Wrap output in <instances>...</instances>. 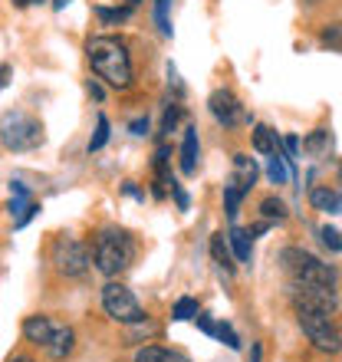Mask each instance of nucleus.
<instances>
[{
  "instance_id": "f257e3e1",
  "label": "nucleus",
  "mask_w": 342,
  "mask_h": 362,
  "mask_svg": "<svg viewBox=\"0 0 342 362\" xmlns=\"http://www.w3.org/2000/svg\"><path fill=\"white\" fill-rule=\"evenodd\" d=\"M89 66L99 79H105L109 86L115 89H129L132 86V57H129V49H125L122 40L115 37H95L89 40Z\"/></svg>"
},
{
  "instance_id": "5701e85b",
  "label": "nucleus",
  "mask_w": 342,
  "mask_h": 362,
  "mask_svg": "<svg viewBox=\"0 0 342 362\" xmlns=\"http://www.w3.org/2000/svg\"><path fill=\"white\" fill-rule=\"evenodd\" d=\"M303 148L306 152H313V155H323L326 148H329V132H326V129H316V132L303 142Z\"/></svg>"
},
{
  "instance_id": "4468645a",
  "label": "nucleus",
  "mask_w": 342,
  "mask_h": 362,
  "mask_svg": "<svg viewBox=\"0 0 342 362\" xmlns=\"http://www.w3.org/2000/svg\"><path fill=\"white\" fill-rule=\"evenodd\" d=\"M171 185H175V178H171L168 172V148H158L155 152V198H165L171 191Z\"/></svg>"
},
{
  "instance_id": "6ab92c4d",
  "label": "nucleus",
  "mask_w": 342,
  "mask_h": 362,
  "mask_svg": "<svg viewBox=\"0 0 342 362\" xmlns=\"http://www.w3.org/2000/svg\"><path fill=\"white\" fill-rule=\"evenodd\" d=\"M211 257L218 260V264L228 270V274L234 270V264H230V247L224 244V234H214V238H211Z\"/></svg>"
},
{
  "instance_id": "4c0bfd02",
  "label": "nucleus",
  "mask_w": 342,
  "mask_h": 362,
  "mask_svg": "<svg viewBox=\"0 0 342 362\" xmlns=\"http://www.w3.org/2000/svg\"><path fill=\"white\" fill-rule=\"evenodd\" d=\"M17 7H30V4H40V0H13Z\"/></svg>"
},
{
  "instance_id": "f8f14e48",
  "label": "nucleus",
  "mask_w": 342,
  "mask_h": 362,
  "mask_svg": "<svg viewBox=\"0 0 342 362\" xmlns=\"http://www.w3.org/2000/svg\"><path fill=\"white\" fill-rule=\"evenodd\" d=\"M256 175H260V168H256L254 158H247V155H234V178H230V185H237V188L247 194V191L254 188Z\"/></svg>"
},
{
  "instance_id": "cd10ccee",
  "label": "nucleus",
  "mask_w": 342,
  "mask_h": 362,
  "mask_svg": "<svg viewBox=\"0 0 342 362\" xmlns=\"http://www.w3.org/2000/svg\"><path fill=\"white\" fill-rule=\"evenodd\" d=\"M319 238H323V244H326L329 250H333V254H339V250H342L339 228H329V224H326V228H319Z\"/></svg>"
},
{
  "instance_id": "9d476101",
  "label": "nucleus",
  "mask_w": 342,
  "mask_h": 362,
  "mask_svg": "<svg viewBox=\"0 0 342 362\" xmlns=\"http://www.w3.org/2000/svg\"><path fill=\"white\" fill-rule=\"evenodd\" d=\"M20 329H23V336H27V343H33V346H47V343H49V336H53V329H57V320H49V316L37 313V316H27Z\"/></svg>"
},
{
  "instance_id": "4be33fe9",
  "label": "nucleus",
  "mask_w": 342,
  "mask_h": 362,
  "mask_svg": "<svg viewBox=\"0 0 342 362\" xmlns=\"http://www.w3.org/2000/svg\"><path fill=\"white\" fill-rule=\"evenodd\" d=\"M240 201H244V191L237 185H224V204H228V218L234 221L240 211Z\"/></svg>"
},
{
  "instance_id": "2f4dec72",
  "label": "nucleus",
  "mask_w": 342,
  "mask_h": 362,
  "mask_svg": "<svg viewBox=\"0 0 342 362\" xmlns=\"http://www.w3.org/2000/svg\"><path fill=\"white\" fill-rule=\"evenodd\" d=\"M171 194H175V201H178V208H181V211H188V194L181 191V185H178V181L171 185Z\"/></svg>"
},
{
  "instance_id": "c85d7f7f",
  "label": "nucleus",
  "mask_w": 342,
  "mask_h": 362,
  "mask_svg": "<svg viewBox=\"0 0 342 362\" xmlns=\"http://www.w3.org/2000/svg\"><path fill=\"white\" fill-rule=\"evenodd\" d=\"M178 119H181V105H168V112H165V122H162V132H175Z\"/></svg>"
},
{
  "instance_id": "c9c22d12",
  "label": "nucleus",
  "mask_w": 342,
  "mask_h": 362,
  "mask_svg": "<svg viewBox=\"0 0 342 362\" xmlns=\"http://www.w3.org/2000/svg\"><path fill=\"white\" fill-rule=\"evenodd\" d=\"M125 194H132V198H138V201H145V194L138 188H135V181H125Z\"/></svg>"
},
{
  "instance_id": "2eb2a0df",
  "label": "nucleus",
  "mask_w": 342,
  "mask_h": 362,
  "mask_svg": "<svg viewBox=\"0 0 342 362\" xmlns=\"http://www.w3.org/2000/svg\"><path fill=\"white\" fill-rule=\"evenodd\" d=\"M135 362H191L184 353L178 349H165V346H145L135 353Z\"/></svg>"
},
{
  "instance_id": "473e14b6",
  "label": "nucleus",
  "mask_w": 342,
  "mask_h": 362,
  "mask_svg": "<svg viewBox=\"0 0 342 362\" xmlns=\"http://www.w3.org/2000/svg\"><path fill=\"white\" fill-rule=\"evenodd\" d=\"M129 132L132 135H148V119H135V122L129 125Z\"/></svg>"
},
{
  "instance_id": "1a4fd4ad",
  "label": "nucleus",
  "mask_w": 342,
  "mask_h": 362,
  "mask_svg": "<svg viewBox=\"0 0 342 362\" xmlns=\"http://www.w3.org/2000/svg\"><path fill=\"white\" fill-rule=\"evenodd\" d=\"M43 349H47L49 359L63 362L69 353H73V349H76V333H73V326L57 323V329H53V336H49V343L43 346Z\"/></svg>"
},
{
  "instance_id": "b1692460",
  "label": "nucleus",
  "mask_w": 342,
  "mask_h": 362,
  "mask_svg": "<svg viewBox=\"0 0 342 362\" xmlns=\"http://www.w3.org/2000/svg\"><path fill=\"white\" fill-rule=\"evenodd\" d=\"M105 142H109V119L99 115V119H95V135L89 139V152H99Z\"/></svg>"
},
{
  "instance_id": "bb28decb",
  "label": "nucleus",
  "mask_w": 342,
  "mask_h": 362,
  "mask_svg": "<svg viewBox=\"0 0 342 362\" xmlns=\"http://www.w3.org/2000/svg\"><path fill=\"white\" fill-rule=\"evenodd\" d=\"M214 336H220V343L228 346V349H240V339H237V333H234L230 323H220L218 329H214Z\"/></svg>"
},
{
  "instance_id": "7c9ffc66",
  "label": "nucleus",
  "mask_w": 342,
  "mask_h": 362,
  "mask_svg": "<svg viewBox=\"0 0 342 362\" xmlns=\"http://www.w3.org/2000/svg\"><path fill=\"white\" fill-rule=\"evenodd\" d=\"M323 43H329V47H333V49H339V27H336V23H333V27H329V30H326V33H323Z\"/></svg>"
},
{
  "instance_id": "f03ea898",
  "label": "nucleus",
  "mask_w": 342,
  "mask_h": 362,
  "mask_svg": "<svg viewBox=\"0 0 342 362\" xmlns=\"http://www.w3.org/2000/svg\"><path fill=\"white\" fill-rule=\"evenodd\" d=\"M135 260V240L122 228H102L93 244V264L99 274L115 276Z\"/></svg>"
},
{
  "instance_id": "0eeeda50",
  "label": "nucleus",
  "mask_w": 342,
  "mask_h": 362,
  "mask_svg": "<svg viewBox=\"0 0 342 362\" xmlns=\"http://www.w3.org/2000/svg\"><path fill=\"white\" fill-rule=\"evenodd\" d=\"M53 264H57V270L63 276H83L89 270V264H93V254H89V247H86L83 240L63 238L53 247Z\"/></svg>"
},
{
  "instance_id": "ddd939ff",
  "label": "nucleus",
  "mask_w": 342,
  "mask_h": 362,
  "mask_svg": "<svg viewBox=\"0 0 342 362\" xmlns=\"http://www.w3.org/2000/svg\"><path fill=\"white\" fill-rule=\"evenodd\" d=\"M198 155H201L198 129H184V142H181V172L184 175L198 172Z\"/></svg>"
},
{
  "instance_id": "f704fd0d",
  "label": "nucleus",
  "mask_w": 342,
  "mask_h": 362,
  "mask_svg": "<svg viewBox=\"0 0 342 362\" xmlns=\"http://www.w3.org/2000/svg\"><path fill=\"white\" fill-rule=\"evenodd\" d=\"M89 95H93L95 103H102V99H105V89H102V86H99V83H95V79H93V83H89Z\"/></svg>"
},
{
  "instance_id": "a878e982",
  "label": "nucleus",
  "mask_w": 342,
  "mask_h": 362,
  "mask_svg": "<svg viewBox=\"0 0 342 362\" xmlns=\"http://www.w3.org/2000/svg\"><path fill=\"white\" fill-rule=\"evenodd\" d=\"M129 13H132V7H115V10L99 7L95 10V17L105 20V23H122V20H129Z\"/></svg>"
},
{
  "instance_id": "aec40b11",
  "label": "nucleus",
  "mask_w": 342,
  "mask_h": 362,
  "mask_svg": "<svg viewBox=\"0 0 342 362\" xmlns=\"http://www.w3.org/2000/svg\"><path fill=\"white\" fill-rule=\"evenodd\" d=\"M260 214H264L266 221H286V204L280 198H273V194H270V198L260 201Z\"/></svg>"
},
{
  "instance_id": "72a5a7b5",
  "label": "nucleus",
  "mask_w": 342,
  "mask_h": 362,
  "mask_svg": "<svg viewBox=\"0 0 342 362\" xmlns=\"http://www.w3.org/2000/svg\"><path fill=\"white\" fill-rule=\"evenodd\" d=\"M194 320H198V326H201V329H204V333H208V336H214V329H218V326L211 323L208 316H201V310H198V316H194Z\"/></svg>"
},
{
  "instance_id": "ea45409f",
  "label": "nucleus",
  "mask_w": 342,
  "mask_h": 362,
  "mask_svg": "<svg viewBox=\"0 0 342 362\" xmlns=\"http://www.w3.org/2000/svg\"><path fill=\"white\" fill-rule=\"evenodd\" d=\"M7 362H33V359H27V356H13V359H7Z\"/></svg>"
},
{
  "instance_id": "e433bc0d",
  "label": "nucleus",
  "mask_w": 342,
  "mask_h": 362,
  "mask_svg": "<svg viewBox=\"0 0 342 362\" xmlns=\"http://www.w3.org/2000/svg\"><path fill=\"white\" fill-rule=\"evenodd\" d=\"M260 359H264V346L254 343V349H250V362H260Z\"/></svg>"
},
{
  "instance_id": "412c9836",
  "label": "nucleus",
  "mask_w": 342,
  "mask_h": 362,
  "mask_svg": "<svg viewBox=\"0 0 342 362\" xmlns=\"http://www.w3.org/2000/svg\"><path fill=\"white\" fill-rule=\"evenodd\" d=\"M198 316V300H191V296H181L178 303H175V310H171V320H194Z\"/></svg>"
},
{
  "instance_id": "a19ab883",
  "label": "nucleus",
  "mask_w": 342,
  "mask_h": 362,
  "mask_svg": "<svg viewBox=\"0 0 342 362\" xmlns=\"http://www.w3.org/2000/svg\"><path fill=\"white\" fill-rule=\"evenodd\" d=\"M125 4H129V7H135V4H138V0H125Z\"/></svg>"
},
{
  "instance_id": "393cba45",
  "label": "nucleus",
  "mask_w": 342,
  "mask_h": 362,
  "mask_svg": "<svg viewBox=\"0 0 342 362\" xmlns=\"http://www.w3.org/2000/svg\"><path fill=\"white\" fill-rule=\"evenodd\" d=\"M168 7L171 0H155V20H158V30L165 37H171V20H168Z\"/></svg>"
},
{
  "instance_id": "dca6fc26",
  "label": "nucleus",
  "mask_w": 342,
  "mask_h": 362,
  "mask_svg": "<svg viewBox=\"0 0 342 362\" xmlns=\"http://www.w3.org/2000/svg\"><path fill=\"white\" fill-rule=\"evenodd\" d=\"M228 240H230V250H234V257H237V264H250V254H254V247H250V234L244 228H234L228 230Z\"/></svg>"
},
{
  "instance_id": "7ed1b4c3",
  "label": "nucleus",
  "mask_w": 342,
  "mask_h": 362,
  "mask_svg": "<svg viewBox=\"0 0 342 362\" xmlns=\"http://www.w3.org/2000/svg\"><path fill=\"white\" fill-rule=\"evenodd\" d=\"M283 267L293 274L296 284H309V286H329V290H339V274H336L329 264L316 260L313 254H306L300 247H286L280 254Z\"/></svg>"
},
{
  "instance_id": "423d86ee",
  "label": "nucleus",
  "mask_w": 342,
  "mask_h": 362,
  "mask_svg": "<svg viewBox=\"0 0 342 362\" xmlns=\"http://www.w3.org/2000/svg\"><path fill=\"white\" fill-rule=\"evenodd\" d=\"M102 310L112 316L115 323H125V326H142L145 320H148L142 303L135 300V293L122 284H105L102 286Z\"/></svg>"
},
{
  "instance_id": "f3484780",
  "label": "nucleus",
  "mask_w": 342,
  "mask_h": 362,
  "mask_svg": "<svg viewBox=\"0 0 342 362\" xmlns=\"http://www.w3.org/2000/svg\"><path fill=\"white\" fill-rule=\"evenodd\" d=\"M254 148L260 155L280 152V135H276L270 125H254Z\"/></svg>"
},
{
  "instance_id": "58836bf2",
  "label": "nucleus",
  "mask_w": 342,
  "mask_h": 362,
  "mask_svg": "<svg viewBox=\"0 0 342 362\" xmlns=\"http://www.w3.org/2000/svg\"><path fill=\"white\" fill-rule=\"evenodd\" d=\"M66 4H69V0H53V7H57V10H63Z\"/></svg>"
},
{
  "instance_id": "6e6552de",
  "label": "nucleus",
  "mask_w": 342,
  "mask_h": 362,
  "mask_svg": "<svg viewBox=\"0 0 342 362\" xmlns=\"http://www.w3.org/2000/svg\"><path fill=\"white\" fill-rule=\"evenodd\" d=\"M208 109L224 129H234V125H240L247 119V115H244V105L237 103V95L230 93V89H214L208 99Z\"/></svg>"
},
{
  "instance_id": "39448f33",
  "label": "nucleus",
  "mask_w": 342,
  "mask_h": 362,
  "mask_svg": "<svg viewBox=\"0 0 342 362\" xmlns=\"http://www.w3.org/2000/svg\"><path fill=\"white\" fill-rule=\"evenodd\" d=\"M300 326H303L306 339H309L316 349H323V353H339V323H336V313L300 306Z\"/></svg>"
},
{
  "instance_id": "c756f323",
  "label": "nucleus",
  "mask_w": 342,
  "mask_h": 362,
  "mask_svg": "<svg viewBox=\"0 0 342 362\" xmlns=\"http://www.w3.org/2000/svg\"><path fill=\"white\" fill-rule=\"evenodd\" d=\"M37 211H40V208H37V204H33V201H30L27 208H23V211H20V214H17V221H13V224H17V228H23V224H27V221L33 218Z\"/></svg>"
},
{
  "instance_id": "9b49d317",
  "label": "nucleus",
  "mask_w": 342,
  "mask_h": 362,
  "mask_svg": "<svg viewBox=\"0 0 342 362\" xmlns=\"http://www.w3.org/2000/svg\"><path fill=\"white\" fill-rule=\"evenodd\" d=\"M309 204H313L316 211H323V214H339L342 211V194L339 188H329V185H319V188L309 191Z\"/></svg>"
},
{
  "instance_id": "a211bd4d",
  "label": "nucleus",
  "mask_w": 342,
  "mask_h": 362,
  "mask_svg": "<svg viewBox=\"0 0 342 362\" xmlns=\"http://www.w3.org/2000/svg\"><path fill=\"white\" fill-rule=\"evenodd\" d=\"M266 175H270L273 185H286V181H290V162L283 158V152L270 155V162H266Z\"/></svg>"
},
{
  "instance_id": "20e7f679",
  "label": "nucleus",
  "mask_w": 342,
  "mask_h": 362,
  "mask_svg": "<svg viewBox=\"0 0 342 362\" xmlns=\"http://www.w3.org/2000/svg\"><path fill=\"white\" fill-rule=\"evenodd\" d=\"M0 142L10 152H30L43 145V125L27 112H7L0 122Z\"/></svg>"
}]
</instances>
